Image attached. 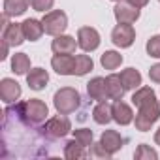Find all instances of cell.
<instances>
[{
	"instance_id": "6da1fadb",
	"label": "cell",
	"mask_w": 160,
	"mask_h": 160,
	"mask_svg": "<svg viewBox=\"0 0 160 160\" xmlns=\"http://www.w3.org/2000/svg\"><path fill=\"white\" fill-rule=\"evenodd\" d=\"M134 106H138L136 115V128L141 132L151 130V126L160 117V104L156 100V94L151 87H139L132 96Z\"/></svg>"
},
{
	"instance_id": "7a4b0ae2",
	"label": "cell",
	"mask_w": 160,
	"mask_h": 160,
	"mask_svg": "<svg viewBox=\"0 0 160 160\" xmlns=\"http://www.w3.org/2000/svg\"><path fill=\"white\" fill-rule=\"evenodd\" d=\"M19 115L32 126H40L45 119H47V106L45 102L38 100V98H32L28 102H19L15 104Z\"/></svg>"
},
{
	"instance_id": "3957f363",
	"label": "cell",
	"mask_w": 160,
	"mask_h": 160,
	"mask_svg": "<svg viewBox=\"0 0 160 160\" xmlns=\"http://www.w3.org/2000/svg\"><path fill=\"white\" fill-rule=\"evenodd\" d=\"M53 102H55V108H57L58 113L68 115V113H72V111H75L79 108V104H81V96H79V92L75 89L64 87V89L55 92Z\"/></svg>"
},
{
	"instance_id": "277c9868",
	"label": "cell",
	"mask_w": 160,
	"mask_h": 160,
	"mask_svg": "<svg viewBox=\"0 0 160 160\" xmlns=\"http://www.w3.org/2000/svg\"><path fill=\"white\" fill-rule=\"evenodd\" d=\"M72 124H70V119L64 115V113H58L57 117L49 119L43 126H42V136L45 139H58V138H64L68 132H70Z\"/></svg>"
},
{
	"instance_id": "5b68a950",
	"label": "cell",
	"mask_w": 160,
	"mask_h": 160,
	"mask_svg": "<svg viewBox=\"0 0 160 160\" xmlns=\"http://www.w3.org/2000/svg\"><path fill=\"white\" fill-rule=\"evenodd\" d=\"M42 23H43L45 34H49V36H60L66 30V27H68V17H66L64 12L53 10V12H47L43 15Z\"/></svg>"
},
{
	"instance_id": "8992f818",
	"label": "cell",
	"mask_w": 160,
	"mask_h": 160,
	"mask_svg": "<svg viewBox=\"0 0 160 160\" xmlns=\"http://www.w3.org/2000/svg\"><path fill=\"white\" fill-rule=\"evenodd\" d=\"M111 40L117 47H130L136 40V32H134V27L128 25V23H119L113 32H111Z\"/></svg>"
},
{
	"instance_id": "52a82bcc",
	"label": "cell",
	"mask_w": 160,
	"mask_h": 160,
	"mask_svg": "<svg viewBox=\"0 0 160 160\" xmlns=\"http://www.w3.org/2000/svg\"><path fill=\"white\" fill-rule=\"evenodd\" d=\"M77 43L85 53L89 51H94L98 45H100V34L96 28L92 27H81L77 30Z\"/></svg>"
},
{
	"instance_id": "ba28073f",
	"label": "cell",
	"mask_w": 160,
	"mask_h": 160,
	"mask_svg": "<svg viewBox=\"0 0 160 160\" xmlns=\"http://www.w3.org/2000/svg\"><path fill=\"white\" fill-rule=\"evenodd\" d=\"M113 13H115V19H117V23H128V25H132V23H136L138 19H139V8H136V6H132L130 2H121L115 6V10H113Z\"/></svg>"
},
{
	"instance_id": "9c48e42d",
	"label": "cell",
	"mask_w": 160,
	"mask_h": 160,
	"mask_svg": "<svg viewBox=\"0 0 160 160\" xmlns=\"http://www.w3.org/2000/svg\"><path fill=\"white\" fill-rule=\"evenodd\" d=\"M87 92H89L91 100H98V102L109 100L108 83H106L104 77H94L92 81H89V83H87Z\"/></svg>"
},
{
	"instance_id": "30bf717a",
	"label": "cell",
	"mask_w": 160,
	"mask_h": 160,
	"mask_svg": "<svg viewBox=\"0 0 160 160\" xmlns=\"http://www.w3.org/2000/svg\"><path fill=\"white\" fill-rule=\"evenodd\" d=\"M73 64H75L73 55H55L51 58L53 70L60 75H73Z\"/></svg>"
},
{
	"instance_id": "8fae6325",
	"label": "cell",
	"mask_w": 160,
	"mask_h": 160,
	"mask_svg": "<svg viewBox=\"0 0 160 160\" xmlns=\"http://www.w3.org/2000/svg\"><path fill=\"white\" fill-rule=\"evenodd\" d=\"M0 96H2V100L6 104H13L19 96H21V87L17 81H13V79L6 77L2 79V83H0Z\"/></svg>"
},
{
	"instance_id": "7c38bea8",
	"label": "cell",
	"mask_w": 160,
	"mask_h": 160,
	"mask_svg": "<svg viewBox=\"0 0 160 160\" xmlns=\"http://www.w3.org/2000/svg\"><path fill=\"white\" fill-rule=\"evenodd\" d=\"M77 45H79V43H75V40H73L72 36L60 34V36H57V38L53 40L51 49H53L55 55H72V53H75V47H77Z\"/></svg>"
},
{
	"instance_id": "4fadbf2b",
	"label": "cell",
	"mask_w": 160,
	"mask_h": 160,
	"mask_svg": "<svg viewBox=\"0 0 160 160\" xmlns=\"http://www.w3.org/2000/svg\"><path fill=\"white\" fill-rule=\"evenodd\" d=\"M100 143L104 145V149L108 151V152H117L121 147H122V143H124V139H122V136L117 132V130H106L104 134H102V138H100Z\"/></svg>"
},
{
	"instance_id": "5bb4252c",
	"label": "cell",
	"mask_w": 160,
	"mask_h": 160,
	"mask_svg": "<svg viewBox=\"0 0 160 160\" xmlns=\"http://www.w3.org/2000/svg\"><path fill=\"white\" fill-rule=\"evenodd\" d=\"M113 119L119 124L126 126V124H130L134 121V113H132V109H130L128 104H124L122 100H115L113 102Z\"/></svg>"
},
{
	"instance_id": "9a60e30c",
	"label": "cell",
	"mask_w": 160,
	"mask_h": 160,
	"mask_svg": "<svg viewBox=\"0 0 160 160\" xmlns=\"http://www.w3.org/2000/svg\"><path fill=\"white\" fill-rule=\"evenodd\" d=\"M47 81H49V73L43 68H34L27 73V83L34 91H42L47 85Z\"/></svg>"
},
{
	"instance_id": "2e32d148",
	"label": "cell",
	"mask_w": 160,
	"mask_h": 160,
	"mask_svg": "<svg viewBox=\"0 0 160 160\" xmlns=\"http://www.w3.org/2000/svg\"><path fill=\"white\" fill-rule=\"evenodd\" d=\"M2 40L8 43V45H21L25 38V32H23V27L13 23V25H8L4 30H2Z\"/></svg>"
},
{
	"instance_id": "e0dca14e",
	"label": "cell",
	"mask_w": 160,
	"mask_h": 160,
	"mask_svg": "<svg viewBox=\"0 0 160 160\" xmlns=\"http://www.w3.org/2000/svg\"><path fill=\"white\" fill-rule=\"evenodd\" d=\"M106 83H108V92H109V100H122L124 96V85L121 81V75L119 73H111L106 77Z\"/></svg>"
},
{
	"instance_id": "ac0fdd59",
	"label": "cell",
	"mask_w": 160,
	"mask_h": 160,
	"mask_svg": "<svg viewBox=\"0 0 160 160\" xmlns=\"http://www.w3.org/2000/svg\"><path fill=\"white\" fill-rule=\"evenodd\" d=\"M21 27H23L25 38L30 40V42L40 40L42 34L45 32V30H43V23H42V21H36V19H27L25 23H21Z\"/></svg>"
},
{
	"instance_id": "d6986e66",
	"label": "cell",
	"mask_w": 160,
	"mask_h": 160,
	"mask_svg": "<svg viewBox=\"0 0 160 160\" xmlns=\"http://www.w3.org/2000/svg\"><path fill=\"white\" fill-rule=\"evenodd\" d=\"M92 119L98 124H108L113 119V106H109L106 100L104 102H98V106L92 109Z\"/></svg>"
},
{
	"instance_id": "ffe728a7",
	"label": "cell",
	"mask_w": 160,
	"mask_h": 160,
	"mask_svg": "<svg viewBox=\"0 0 160 160\" xmlns=\"http://www.w3.org/2000/svg\"><path fill=\"white\" fill-rule=\"evenodd\" d=\"M119 75H121V81H122V85H124L126 91L138 89V87L141 85V73H139L138 70H134V68H126V70H122Z\"/></svg>"
},
{
	"instance_id": "44dd1931",
	"label": "cell",
	"mask_w": 160,
	"mask_h": 160,
	"mask_svg": "<svg viewBox=\"0 0 160 160\" xmlns=\"http://www.w3.org/2000/svg\"><path fill=\"white\" fill-rule=\"evenodd\" d=\"M30 0H4V13L8 17H17L27 12Z\"/></svg>"
},
{
	"instance_id": "7402d4cb",
	"label": "cell",
	"mask_w": 160,
	"mask_h": 160,
	"mask_svg": "<svg viewBox=\"0 0 160 160\" xmlns=\"http://www.w3.org/2000/svg\"><path fill=\"white\" fill-rule=\"evenodd\" d=\"M94 62L89 55H77L75 57V64H73V75H85L92 70Z\"/></svg>"
},
{
	"instance_id": "603a6c76",
	"label": "cell",
	"mask_w": 160,
	"mask_h": 160,
	"mask_svg": "<svg viewBox=\"0 0 160 160\" xmlns=\"http://www.w3.org/2000/svg\"><path fill=\"white\" fill-rule=\"evenodd\" d=\"M12 70H13L15 73H19V75L27 73V72L30 70V58H28L25 53L13 55V58H12Z\"/></svg>"
},
{
	"instance_id": "cb8c5ba5",
	"label": "cell",
	"mask_w": 160,
	"mask_h": 160,
	"mask_svg": "<svg viewBox=\"0 0 160 160\" xmlns=\"http://www.w3.org/2000/svg\"><path fill=\"white\" fill-rule=\"evenodd\" d=\"M64 156L66 158H85L87 152H85V147L79 143L77 139H72L64 147Z\"/></svg>"
},
{
	"instance_id": "d4e9b609",
	"label": "cell",
	"mask_w": 160,
	"mask_h": 160,
	"mask_svg": "<svg viewBox=\"0 0 160 160\" xmlns=\"http://www.w3.org/2000/svg\"><path fill=\"white\" fill-rule=\"evenodd\" d=\"M100 62H102V66H104L106 70H117V68L121 66V62H122V57H121L117 51H106V53L102 55Z\"/></svg>"
},
{
	"instance_id": "484cf974",
	"label": "cell",
	"mask_w": 160,
	"mask_h": 160,
	"mask_svg": "<svg viewBox=\"0 0 160 160\" xmlns=\"http://www.w3.org/2000/svg\"><path fill=\"white\" fill-rule=\"evenodd\" d=\"M73 139H77L83 147H89V145H92V130H89V128L73 130Z\"/></svg>"
},
{
	"instance_id": "4316f807",
	"label": "cell",
	"mask_w": 160,
	"mask_h": 160,
	"mask_svg": "<svg viewBox=\"0 0 160 160\" xmlns=\"http://www.w3.org/2000/svg\"><path fill=\"white\" fill-rule=\"evenodd\" d=\"M134 156L138 158V160H141V158H152V160H156L158 158V154H156V151H152L149 145H139L138 149H136V152H134Z\"/></svg>"
},
{
	"instance_id": "83f0119b",
	"label": "cell",
	"mask_w": 160,
	"mask_h": 160,
	"mask_svg": "<svg viewBox=\"0 0 160 160\" xmlns=\"http://www.w3.org/2000/svg\"><path fill=\"white\" fill-rule=\"evenodd\" d=\"M147 53H149V57L160 58V36H152L147 42Z\"/></svg>"
},
{
	"instance_id": "f1b7e54d",
	"label": "cell",
	"mask_w": 160,
	"mask_h": 160,
	"mask_svg": "<svg viewBox=\"0 0 160 160\" xmlns=\"http://www.w3.org/2000/svg\"><path fill=\"white\" fill-rule=\"evenodd\" d=\"M53 4H55V0H30V6L36 12H47L53 8Z\"/></svg>"
},
{
	"instance_id": "f546056e",
	"label": "cell",
	"mask_w": 160,
	"mask_h": 160,
	"mask_svg": "<svg viewBox=\"0 0 160 160\" xmlns=\"http://www.w3.org/2000/svg\"><path fill=\"white\" fill-rule=\"evenodd\" d=\"M91 154H92V156H102V158H109V156H111V152H108V151L104 149V145H102V143H96V145L92 147Z\"/></svg>"
},
{
	"instance_id": "4dcf8cb0",
	"label": "cell",
	"mask_w": 160,
	"mask_h": 160,
	"mask_svg": "<svg viewBox=\"0 0 160 160\" xmlns=\"http://www.w3.org/2000/svg\"><path fill=\"white\" fill-rule=\"evenodd\" d=\"M149 77H151V81L160 83V62H158V64H154V66L149 70Z\"/></svg>"
},
{
	"instance_id": "1f68e13d",
	"label": "cell",
	"mask_w": 160,
	"mask_h": 160,
	"mask_svg": "<svg viewBox=\"0 0 160 160\" xmlns=\"http://www.w3.org/2000/svg\"><path fill=\"white\" fill-rule=\"evenodd\" d=\"M126 2H130V4L136 6V8H143V6L149 4V0H126Z\"/></svg>"
},
{
	"instance_id": "d6a6232c",
	"label": "cell",
	"mask_w": 160,
	"mask_h": 160,
	"mask_svg": "<svg viewBox=\"0 0 160 160\" xmlns=\"http://www.w3.org/2000/svg\"><path fill=\"white\" fill-rule=\"evenodd\" d=\"M154 143L156 145H160V128L156 130V134H154Z\"/></svg>"
},
{
	"instance_id": "836d02e7",
	"label": "cell",
	"mask_w": 160,
	"mask_h": 160,
	"mask_svg": "<svg viewBox=\"0 0 160 160\" xmlns=\"http://www.w3.org/2000/svg\"><path fill=\"white\" fill-rule=\"evenodd\" d=\"M115 2H121V0H115Z\"/></svg>"
}]
</instances>
